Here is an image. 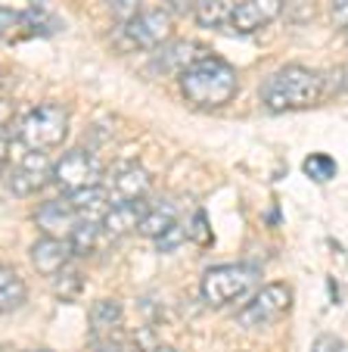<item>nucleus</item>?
Listing matches in <instances>:
<instances>
[{"mask_svg": "<svg viewBox=\"0 0 348 352\" xmlns=\"http://www.w3.org/2000/svg\"><path fill=\"white\" fill-rule=\"evenodd\" d=\"M69 134V113L60 103H40V107L28 109L16 125V138L28 153H44L60 146Z\"/></svg>", "mask_w": 348, "mask_h": 352, "instance_id": "nucleus-3", "label": "nucleus"}, {"mask_svg": "<svg viewBox=\"0 0 348 352\" xmlns=\"http://www.w3.org/2000/svg\"><path fill=\"white\" fill-rule=\"evenodd\" d=\"M109 199L115 203H131V199H146L150 193V172L137 162H121L119 168L109 172Z\"/></svg>", "mask_w": 348, "mask_h": 352, "instance_id": "nucleus-10", "label": "nucleus"}, {"mask_svg": "<svg viewBox=\"0 0 348 352\" xmlns=\"http://www.w3.org/2000/svg\"><path fill=\"white\" fill-rule=\"evenodd\" d=\"M174 28V13L165 7L143 10L137 19L119 25V44L121 50H159L171 38Z\"/></svg>", "mask_w": 348, "mask_h": 352, "instance_id": "nucleus-5", "label": "nucleus"}, {"mask_svg": "<svg viewBox=\"0 0 348 352\" xmlns=\"http://www.w3.org/2000/svg\"><path fill=\"white\" fill-rule=\"evenodd\" d=\"M258 280V272L246 262H230V265H215L202 274V299L209 302L211 309H221V306H230L237 299H246L252 293Z\"/></svg>", "mask_w": 348, "mask_h": 352, "instance_id": "nucleus-4", "label": "nucleus"}, {"mask_svg": "<svg viewBox=\"0 0 348 352\" xmlns=\"http://www.w3.org/2000/svg\"><path fill=\"white\" fill-rule=\"evenodd\" d=\"M103 237H106V231H103V225H100V221H81L78 231L72 234V240H69V243H72L75 256H91L93 250L103 243Z\"/></svg>", "mask_w": 348, "mask_h": 352, "instance_id": "nucleus-19", "label": "nucleus"}, {"mask_svg": "<svg viewBox=\"0 0 348 352\" xmlns=\"http://www.w3.org/2000/svg\"><path fill=\"white\" fill-rule=\"evenodd\" d=\"M81 290H84V274L78 272V268H62L56 278H53V293L62 299V302H72V299L81 296Z\"/></svg>", "mask_w": 348, "mask_h": 352, "instance_id": "nucleus-21", "label": "nucleus"}, {"mask_svg": "<svg viewBox=\"0 0 348 352\" xmlns=\"http://www.w3.org/2000/svg\"><path fill=\"white\" fill-rule=\"evenodd\" d=\"M345 41H348V28H345Z\"/></svg>", "mask_w": 348, "mask_h": 352, "instance_id": "nucleus-40", "label": "nucleus"}, {"mask_svg": "<svg viewBox=\"0 0 348 352\" xmlns=\"http://www.w3.org/2000/svg\"><path fill=\"white\" fill-rule=\"evenodd\" d=\"M333 87H336V91H342V94H348V66H342L339 72H336Z\"/></svg>", "mask_w": 348, "mask_h": 352, "instance_id": "nucleus-33", "label": "nucleus"}, {"mask_svg": "<svg viewBox=\"0 0 348 352\" xmlns=\"http://www.w3.org/2000/svg\"><path fill=\"white\" fill-rule=\"evenodd\" d=\"M121 315L125 312H121V306L115 299H100V302H93V309H91V327L97 333H106V331L121 324Z\"/></svg>", "mask_w": 348, "mask_h": 352, "instance_id": "nucleus-20", "label": "nucleus"}, {"mask_svg": "<svg viewBox=\"0 0 348 352\" xmlns=\"http://www.w3.org/2000/svg\"><path fill=\"white\" fill-rule=\"evenodd\" d=\"M100 178H103L100 160L93 153H87V150H69V153H62L60 160L53 162V181L66 193L97 187Z\"/></svg>", "mask_w": 348, "mask_h": 352, "instance_id": "nucleus-7", "label": "nucleus"}, {"mask_svg": "<svg viewBox=\"0 0 348 352\" xmlns=\"http://www.w3.org/2000/svg\"><path fill=\"white\" fill-rule=\"evenodd\" d=\"M193 7H199V0H168V10L171 13H178V16L190 13Z\"/></svg>", "mask_w": 348, "mask_h": 352, "instance_id": "nucleus-30", "label": "nucleus"}, {"mask_svg": "<svg viewBox=\"0 0 348 352\" xmlns=\"http://www.w3.org/2000/svg\"><path fill=\"white\" fill-rule=\"evenodd\" d=\"M22 38H34L32 28H28L25 13L0 10V41H22Z\"/></svg>", "mask_w": 348, "mask_h": 352, "instance_id": "nucleus-22", "label": "nucleus"}, {"mask_svg": "<svg viewBox=\"0 0 348 352\" xmlns=\"http://www.w3.org/2000/svg\"><path fill=\"white\" fill-rule=\"evenodd\" d=\"M311 352H339V340L323 333V337L314 340V349H311Z\"/></svg>", "mask_w": 348, "mask_h": 352, "instance_id": "nucleus-29", "label": "nucleus"}, {"mask_svg": "<svg viewBox=\"0 0 348 352\" xmlns=\"http://www.w3.org/2000/svg\"><path fill=\"white\" fill-rule=\"evenodd\" d=\"M10 146H13L10 144V131L7 128H0V168L7 166V160H10Z\"/></svg>", "mask_w": 348, "mask_h": 352, "instance_id": "nucleus-31", "label": "nucleus"}, {"mask_svg": "<svg viewBox=\"0 0 348 352\" xmlns=\"http://www.w3.org/2000/svg\"><path fill=\"white\" fill-rule=\"evenodd\" d=\"M280 10L283 0H243V3H237V13H233V28L240 34H252L270 25L280 16Z\"/></svg>", "mask_w": 348, "mask_h": 352, "instance_id": "nucleus-11", "label": "nucleus"}, {"mask_svg": "<svg viewBox=\"0 0 348 352\" xmlns=\"http://www.w3.org/2000/svg\"><path fill=\"white\" fill-rule=\"evenodd\" d=\"M0 352H10V349H3V346H0Z\"/></svg>", "mask_w": 348, "mask_h": 352, "instance_id": "nucleus-39", "label": "nucleus"}, {"mask_svg": "<svg viewBox=\"0 0 348 352\" xmlns=\"http://www.w3.org/2000/svg\"><path fill=\"white\" fill-rule=\"evenodd\" d=\"M53 181V162L47 160V153H25L19 160V166L10 172V187L16 197H32V193L44 190Z\"/></svg>", "mask_w": 348, "mask_h": 352, "instance_id": "nucleus-9", "label": "nucleus"}, {"mask_svg": "<svg viewBox=\"0 0 348 352\" xmlns=\"http://www.w3.org/2000/svg\"><path fill=\"white\" fill-rule=\"evenodd\" d=\"M292 306V290L286 284H264L255 296L246 302V309L240 312V324L243 327H270L277 318L289 312Z\"/></svg>", "mask_w": 348, "mask_h": 352, "instance_id": "nucleus-6", "label": "nucleus"}, {"mask_svg": "<svg viewBox=\"0 0 348 352\" xmlns=\"http://www.w3.org/2000/svg\"><path fill=\"white\" fill-rule=\"evenodd\" d=\"M156 352H178V349H171V346H159Z\"/></svg>", "mask_w": 348, "mask_h": 352, "instance_id": "nucleus-35", "label": "nucleus"}, {"mask_svg": "<svg viewBox=\"0 0 348 352\" xmlns=\"http://www.w3.org/2000/svg\"><path fill=\"white\" fill-rule=\"evenodd\" d=\"M327 94V78L305 66H283L270 72L262 85V103L270 113H296L321 103Z\"/></svg>", "mask_w": 348, "mask_h": 352, "instance_id": "nucleus-1", "label": "nucleus"}, {"mask_svg": "<svg viewBox=\"0 0 348 352\" xmlns=\"http://www.w3.org/2000/svg\"><path fill=\"white\" fill-rule=\"evenodd\" d=\"M146 199H131V203H115L103 219V231L106 237H121L128 231H137L140 221L146 215Z\"/></svg>", "mask_w": 348, "mask_h": 352, "instance_id": "nucleus-13", "label": "nucleus"}, {"mask_svg": "<svg viewBox=\"0 0 348 352\" xmlns=\"http://www.w3.org/2000/svg\"><path fill=\"white\" fill-rule=\"evenodd\" d=\"M13 116H16L13 103H10V100H0V128H10V122H13Z\"/></svg>", "mask_w": 348, "mask_h": 352, "instance_id": "nucleus-32", "label": "nucleus"}, {"mask_svg": "<svg viewBox=\"0 0 348 352\" xmlns=\"http://www.w3.org/2000/svg\"><path fill=\"white\" fill-rule=\"evenodd\" d=\"M205 56V50L199 44H193V41H174V44H168V47H162L156 54V63H159V69L162 72H181L184 75L187 69L193 66L196 60H202Z\"/></svg>", "mask_w": 348, "mask_h": 352, "instance_id": "nucleus-15", "label": "nucleus"}, {"mask_svg": "<svg viewBox=\"0 0 348 352\" xmlns=\"http://www.w3.org/2000/svg\"><path fill=\"white\" fill-rule=\"evenodd\" d=\"M140 3L143 0H109V7H112V16L125 25V22H131V19H137L143 10H140Z\"/></svg>", "mask_w": 348, "mask_h": 352, "instance_id": "nucleus-27", "label": "nucleus"}, {"mask_svg": "<svg viewBox=\"0 0 348 352\" xmlns=\"http://www.w3.org/2000/svg\"><path fill=\"white\" fill-rule=\"evenodd\" d=\"M97 352H125V349H121L119 343H103V346H100Z\"/></svg>", "mask_w": 348, "mask_h": 352, "instance_id": "nucleus-34", "label": "nucleus"}, {"mask_svg": "<svg viewBox=\"0 0 348 352\" xmlns=\"http://www.w3.org/2000/svg\"><path fill=\"white\" fill-rule=\"evenodd\" d=\"M32 7H44V0H32Z\"/></svg>", "mask_w": 348, "mask_h": 352, "instance_id": "nucleus-37", "label": "nucleus"}, {"mask_svg": "<svg viewBox=\"0 0 348 352\" xmlns=\"http://www.w3.org/2000/svg\"><path fill=\"white\" fill-rule=\"evenodd\" d=\"M329 13H333V22L339 28H348V0H333V10H329Z\"/></svg>", "mask_w": 348, "mask_h": 352, "instance_id": "nucleus-28", "label": "nucleus"}, {"mask_svg": "<svg viewBox=\"0 0 348 352\" xmlns=\"http://www.w3.org/2000/svg\"><path fill=\"white\" fill-rule=\"evenodd\" d=\"M75 256L72 243L69 240H53V237H40L38 243L32 246V265L38 268L47 278H56L62 268L69 265V259Z\"/></svg>", "mask_w": 348, "mask_h": 352, "instance_id": "nucleus-12", "label": "nucleus"}, {"mask_svg": "<svg viewBox=\"0 0 348 352\" xmlns=\"http://www.w3.org/2000/svg\"><path fill=\"white\" fill-rule=\"evenodd\" d=\"M280 16H286V22L292 25H305L317 16V0H283Z\"/></svg>", "mask_w": 348, "mask_h": 352, "instance_id": "nucleus-24", "label": "nucleus"}, {"mask_svg": "<svg viewBox=\"0 0 348 352\" xmlns=\"http://www.w3.org/2000/svg\"><path fill=\"white\" fill-rule=\"evenodd\" d=\"M302 172L308 175L311 181H317V184L333 181L336 178V160L333 156H327V153H311V156H305Z\"/></svg>", "mask_w": 348, "mask_h": 352, "instance_id": "nucleus-23", "label": "nucleus"}, {"mask_svg": "<svg viewBox=\"0 0 348 352\" xmlns=\"http://www.w3.org/2000/svg\"><path fill=\"white\" fill-rule=\"evenodd\" d=\"M233 13H237V0H202L196 7V22L202 28L221 32V28L233 25Z\"/></svg>", "mask_w": 348, "mask_h": 352, "instance_id": "nucleus-16", "label": "nucleus"}, {"mask_svg": "<svg viewBox=\"0 0 348 352\" xmlns=\"http://www.w3.org/2000/svg\"><path fill=\"white\" fill-rule=\"evenodd\" d=\"M25 296H28L25 280L10 265H0V312H16L25 302Z\"/></svg>", "mask_w": 348, "mask_h": 352, "instance_id": "nucleus-17", "label": "nucleus"}, {"mask_svg": "<svg viewBox=\"0 0 348 352\" xmlns=\"http://www.w3.org/2000/svg\"><path fill=\"white\" fill-rule=\"evenodd\" d=\"M171 225H178V212H174V206H168V203H159V206L146 209L143 221H140L137 231L143 234V237H162L165 231H168Z\"/></svg>", "mask_w": 348, "mask_h": 352, "instance_id": "nucleus-18", "label": "nucleus"}, {"mask_svg": "<svg viewBox=\"0 0 348 352\" xmlns=\"http://www.w3.org/2000/svg\"><path fill=\"white\" fill-rule=\"evenodd\" d=\"M181 94L199 109H221L237 97V69L215 54H205L181 75Z\"/></svg>", "mask_w": 348, "mask_h": 352, "instance_id": "nucleus-2", "label": "nucleus"}, {"mask_svg": "<svg viewBox=\"0 0 348 352\" xmlns=\"http://www.w3.org/2000/svg\"><path fill=\"white\" fill-rule=\"evenodd\" d=\"M32 352H50V349H32Z\"/></svg>", "mask_w": 348, "mask_h": 352, "instance_id": "nucleus-38", "label": "nucleus"}, {"mask_svg": "<svg viewBox=\"0 0 348 352\" xmlns=\"http://www.w3.org/2000/svg\"><path fill=\"white\" fill-rule=\"evenodd\" d=\"M3 81H7V75H3V69H0V91H3Z\"/></svg>", "mask_w": 348, "mask_h": 352, "instance_id": "nucleus-36", "label": "nucleus"}, {"mask_svg": "<svg viewBox=\"0 0 348 352\" xmlns=\"http://www.w3.org/2000/svg\"><path fill=\"white\" fill-rule=\"evenodd\" d=\"M187 237L196 240L199 246H209L211 243V228H209V215L205 212H196L190 221V228H187Z\"/></svg>", "mask_w": 348, "mask_h": 352, "instance_id": "nucleus-26", "label": "nucleus"}, {"mask_svg": "<svg viewBox=\"0 0 348 352\" xmlns=\"http://www.w3.org/2000/svg\"><path fill=\"white\" fill-rule=\"evenodd\" d=\"M184 240H187V228L178 221V225H171L168 231H165L162 237H156L152 243L159 246V253H174V250H178V246L184 243Z\"/></svg>", "mask_w": 348, "mask_h": 352, "instance_id": "nucleus-25", "label": "nucleus"}, {"mask_svg": "<svg viewBox=\"0 0 348 352\" xmlns=\"http://www.w3.org/2000/svg\"><path fill=\"white\" fill-rule=\"evenodd\" d=\"M34 225L44 231V237L53 240H72V234L78 231L81 215L75 212V206L66 197L62 199H50V203H40L38 212H34Z\"/></svg>", "mask_w": 348, "mask_h": 352, "instance_id": "nucleus-8", "label": "nucleus"}, {"mask_svg": "<svg viewBox=\"0 0 348 352\" xmlns=\"http://www.w3.org/2000/svg\"><path fill=\"white\" fill-rule=\"evenodd\" d=\"M66 199L75 206V212L81 215V221H100V225H103L106 212L112 209L109 190H106L103 184L84 187V190H75V193H66Z\"/></svg>", "mask_w": 348, "mask_h": 352, "instance_id": "nucleus-14", "label": "nucleus"}]
</instances>
